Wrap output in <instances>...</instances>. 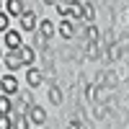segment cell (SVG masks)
<instances>
[{
  "instance_id": "12",
  "label": "cell",
  "mask_w": 129,
  "mask_h": 129,
  "mask_svg": "<svg viewBox=\"0 0 129 129\" xmlns=\"http://www.w3.org/2000/svg\"><path fill=\"white\" fill-rule=\"evenodd\" d=\"M57 31L62 34V39H72L75 36V26L70 23V21H62V23L57 26Z\"/></svg>"
},
{
  "instance_id": "1",
  "label": "cell",
  "mask_w": 129,
  "mask_h": 129,
  "mask_svg": "<svg viewBox=\"0 0 129 129\" xmlns=\"http://www.w3.org/2000/svg\"><path fill=\"white\" fill-rule=\"evenodd\" d=\"M16 54H18V59L23 62L26 67H31V64H34V57H36V54H34V47H26V44H21V47L16 49Z\"/></svg>"
},
{
  "instance_id": "18",
  "label": "cell",
  "mask_w": 129,
  "mask_h": 129,
  "mask_svg": "<svg viewBox=\"0 0 129 129\" xmlns=\"http://www.w3.org/2000/svg\"><path fill=\"white\" fill-rule=\"evenodd\" d=\"M121 52H124V47H121V44H114V47H109V52H106V59H109V62L119 59V57H121Z\"/></svg>"
},
{
  "instance_id": "21",
  "label": "cell",
  "mask_w": 129,
  "mask_h": 129,
  "mask_svg": "<svg viewBox=\"0 0 129 129\" xmlns=\"http://www.w3.org/2000/svg\"><path fill=\"white\" fill-rule=\"evenodd\" d=\"M21 101H23V106H26V109H31V106H34V95H31L28 90L23 93V98H21Z\"/></svg>"
},
{
  "instance_id": "27",
  "label": "cell",
  "mask_w": 129,
  "mask_h": 129,
  "mask_svg": "<svg viewBox=\"0 0 129 129\" xmlns=\"http://www.w3.org/2000/svg\"><path fill=\"white\" fill-rule=\"evenodd\" d=\"M0 8H3V5H0Z\"/></svg>"
},
{
  "instance_id": "26",
  "label": "cell",
  "mask_w": 129,
  "mask_h": 129,
  "mask_svg": "<svg viewBox=\"0 0 129 129\" xmlns=\"http://www.w3.org/2000/svg\"><path fill=\"white\" fill-rule=\"evenodd\" d=\"M0 90H3V85H0Z\"/></svg>"
},
{
  "instance_id": "19",
  "label": "cell",
  "mask_w": 129,
  "mask_h": 129,
  "mask_svg": "<svg viewBox=\"0 0 129 129\" xmlns=\"http://www.w3.org/2000/svg\"><path fill=\"white\" fill-rule=\"evenodd\" d=\"M57 13H59L62 18H67V16L72 13V3H57Z\"/></svg>"
},
{
  "instance_id": "25",
  "label": "cell",
  "mask_w": 129,
  "mask_h": 129,
  "mask_svg": "<svg viewBox=\"0 0 129 129\" xmlns=\"http://www.w3.org/2000/svg\"><path fill=\"white\" fill-rule=\"evenodd\" d=\"M0 57H3V47H0Z\"/></svg>"
},
{
  "instance_id": "2",
  "label": "cell",
  "mask_w": 129,
  "mask_h": 129,
  "mask_svg": "<svg viewBox=\"0 0 129 129\" xmlns=\"http://www.w3.org/2000/svg\"><path fill=\"white\" fill-rule=\"evenodd\" d=\"M26 83L31 85V88H39V85L44 83V72H41V70H34V67H28V70H26Z\"/></svg>"
},
{
  "instance_id": "14",
  "label": "cell",
  "mask_w": 129,
  "mask_h": 129,
  "mask_svg": "<svg viewBox=\"0 0 129 129\" xmlns=\"http://www.w3.org/2000/svg\"><path fill=\"white\" fill-rule=\"evenodd\" d=\"M13 114V101L8 95H0V116H10Z\"/></svg>"
},
{
  "instance_id": "6",
  "label": "cell",
  "mask_w": 129,
  "mask_h": 129,
  "mask_svg": "<svg viewBox=\"0 0 129 129\" xmlns=\"http://www.w3.org/2000/svg\"><path fill=\"white\" fill-rule=\"evenodd\" d=\"M5 47H8V52H16L21 47V34L18 31H8L5 34Z\"/></svg>"
},
{
  "instance_id": "5",
  "label": "cell",
  "mask_w": 129,
  "mask_h": 129,
  "mask_svg": "<svg viewBox=\"0 0 129 129\" xmlns=\"http://www.w3.org/2000/svg\"><path fill=\"white\" fill-rule=\"evenodd\" d=\"M21 28H23V31H34V28H36V16H34V10H26V13L21 16Z\"/></svg>"
},
{
  "instance_id": "16",
  "label": "cell",
  "mask_w": 129,
  "mask_h": 129,
  "mask_svg": "<svg viewBox=\"0 0 129 129\" xmlns=\"http://www.w3.org/2000/svg\"><path fill=\"white\" fill-rule=\"evenodd\" d=\"M13 129H28V116L26 114H13Z\"/></svg>"
},
{
  "instance_id": "22",
  "label": "cell",
  "mask_w": 129,
  "mask_h": 129,
  "mask_svg": "<svg viewBox=\"0 0 129 129\" xmlns=\"http://www.w3.org/2000/svg\"><path fill=\"white\" fill-rule=\"evenodd\" d=\"M3 31L8 34V16H5V13H0V34H3Z\"/></svg>"
},
{
  "instance_id": "20",
  "label": "cell",
  "mask_w": 129,
  "mask_h": 129,
  "mask_svg": "<svg viewBox=\"0 0 129 129\" xmlns=\"http://www.w3.org/2000/svg\"><path fill=\"white\" fill-rule=\"evenodd\" d=\"M0 129H13V119L10 116H0Z\"/></svg>"
},
{
  "instance_id": "15",
  "label": "cell",
  "mask_w": 129,
  "mask_h": 129,
  "mask_svg": "<svg viewBox=\"0 0 129 129\" xmlns=\"http://www.w3.org/2000/svg\"><path fill=\"white\" fill-rule=\"evenodd\" d=\"M49 101L52 103H54V106H62V88H59V85H52V88H49Z\"/></svg>"
},
{
  "instance_id": "7",
  "label": "cell",
  "mask_w": 129,
  "mask_h": 129,
  "mask_svg": "<svg viewBox=\"0 0 129 129\" xmlns=\"http://www.w3.org/2000/svg\"><path fill=\"white\" fill-rule=\"evenodd\" d=\"M80 18L88 21V23H93V18H95V5H93V3H80Z\"/></svg>"
},
{
  "instance_id": "24",
  "label": "cell",
  "mask_w": 129,
  "mask_h": 129,
  "mask_svg": "<svg viewBox=\"0 0 129 129\" xmlns=\"http://www.w3.org/2000/svg\"><path fill=\"white\" fill-rule=\"evenodd\" d=\"M80 129H93V124H90V121H85V126H80Z\"/></svg>"
},
{
  "instance_id": "13",
  "label": "cell",
  "mask_w": 129,
  "mask_h": 129,
  "mask_svg": "<svg viewBox=\"0 0 129 129\" xmlns=\"http://www.w3.org/2000/svg\"><path fill=\"white\" fill-rule=\"evenodd\" d=\"M98 57H101V47L85 41V59H98Z\"/></svg>"
},
{
  "instance_id": "9",
  "label": "cell",
  "mask_w": 129,
  "mask_h": 129,
  "mask_svg": "<svg viewBox=\"0 0 129 129\" xmlns=\"http://www.w3.org/2000/svg\"><path fill=\"white\" fill-rule=\"evenodd\" d=\"M36 28H39V36L44 39V41H47V39H52V34H54V23H52V21H47V18L41 21Z\"/></svg>"
},
{
  "instance_id": "17",
  "label": "cell",
  "mask_w": 129,
  "mask_h": 129,
  "mask_svg": "<svg viewBox=\"0 0 129 129\" xmlns=\"http://www.w3.org/2000/svg\"><path fill=\"white\" fill-rule=\"evenodd\" d=\"M101 83L106 85V88H114V85L119 83V78H116V72H114V70H109V72H103V75H101Z\"/></svg>"
},
{
  "instance_id": "23",
  "label": "cell",
  "mask_w": 129,
  "mask_h": 129,
  "mask_svg": "<svg viewBox=\"0 0 129 129\" xmlns=\"http://www.w3.org/2000/svg\"><path fill=\"white\" fill-rule=\"evenodd\" d=\"M67 129H80V121H70V124H67Z\"/></svg>"
},
{
  "instance_id": "10",
  "label": "cell",
  "mask_w": 129,
  "mask_h": 129,
  "mask_svg": "<svg viewBox=\"0 0 129 129\" xmlns=\"http://www.w3.org/2000/svg\"><path fill=\"white\" fill-rule=\"evenodd\" d=\"M5 67L8 70H21V67H23V62H21L18 59V54H16V52H5Z\"/></svg>"
},
{
  "instance_id": "11",
  "label": "cell",
  "mask_w": 129,
  "mask_h": 129,
  "mask_svg": "<svg viewBox=\"0 0 129 129\" xmlns=\"http://www.w3.org/2000/svg\"><path fill=\"white\" fill-rule=\"evenodd\" d=\"M5 8H8V13H10V16H18V18L26 13V8L21 5L18 0H8V3H5Z\"/></svg>"
},
{
  "instance_id": "8",
  "label": "cell",
  "mask_w": 129,
  "mask_h": 129,
  "mask_svg": "<svg viewBox=\"0 0 129 129\" xmlns=\"http://www.w3.org/2000/svg\"><path fill=\"white\" fill-rule=\"evenodd\" d=\"M85 41H90V44H98V41H101V31H98L95 23H88V26H85Z\"/></svg>"
},
{
  "instance_id": "4",
  "label": "cell",
  "mask_w": 129,
  "mask_h": 129,
  "mask_svg": "<svg viewBox=\"0 0 129 129\" xmlns=\"http://www.w3.org/2000/svg\"><path fill=\"white\" fill-rule=\"evenodd\" d=\"M26 116H28V121H34V124H44L47 121V111L41 109V106H31Z\"/></svg>"
},
{
  "instance_id": "3",
  "label": "cell",
  "mask_w": 129,
  "mask_h": 129,
  "mask_svg": "<svg viewBox=\"0 0 129 129\" xmlns=\"http://www.w3.org/2000/svg\"><path fill=\"white\" fill-rule=\"evenodd\" d=\"M0 85H3V93H5V95L18 93V80L13 78V75H5V78H0Z\"/></svg>"
}]
</instances>
